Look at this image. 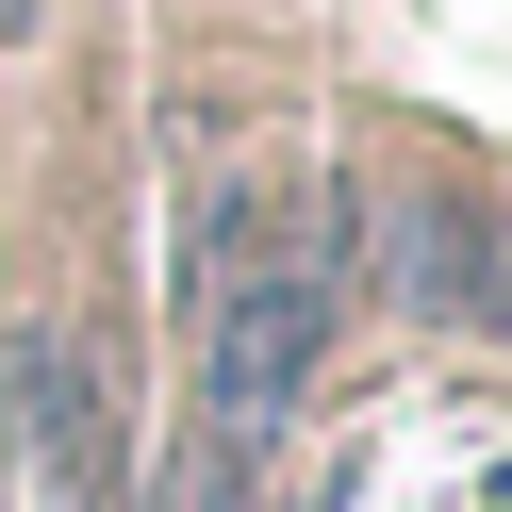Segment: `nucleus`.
<instances>
[{
  "instance_id": "f257e3e1",
  "label": "nucleus",
  "mask_w": 512,
  "mask_h": 512,
  "mask_svg": "<svg viewBox=\"0 0 512 512\" xmlns=\"http://www.w3.org/2000/svg\"><path fill=\"white\" fill-rule=\"evenodd\" d=\"M182 314H199V430L281 446V413L314 397L331 314H347V215H331V199H265V182H232V199L199 215Z\"/></svg>"
},
{
  "instance_id": "f03ea898",
  "label": "nucleus",
  "mask_w": 512,
  "mask_h": 512,
  "mask_svg": "<svg viewBox=\"0 0 512 512\" xmlns=\"http://www.w3.org/2000/svg\"><path fill=\"white\" fill-rule=\"evenodd\" d=\"M17 463H34L50 512H133V430H116V364L83 314L17 331Z\"/></svg>"
},
{
  "instance_id": "7ed1b4c3",
  "label": "nucleus",
  "mask_w": 512,
  "mask_h": 512,
  "mask_svg": "<svg viewBox=\"0 0 512 512\" xmlns=\"http://www.w3.org/2000/svg\"><path fill=\"white\" fill-rule=\"evenodd\" d=\"M380 281H397L430 331L512 347V232H496V199H463V182H380Z\"/></svg>"
}]
</instances>
